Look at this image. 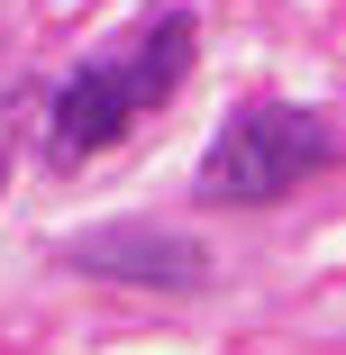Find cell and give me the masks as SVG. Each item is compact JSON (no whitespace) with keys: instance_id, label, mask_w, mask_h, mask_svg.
Listing matches in <instances>:
<instances>
[{"instance_id":"1","label":"cell","mask_w":346,"mask_h":355,"mask_svg":"<svg viewBox=\"0 0 346 355\" xmlns=\"http://www.w3.org/2000/svg\"><path fill=\"white\" fill-rule=\"evenodd\" d=\"M182 73H191V19H164V28L137 37L119 64L73 73V83H64V101H55V128H46L55 164H92V155H110L146 110H164V101L182 92Z\"/></svg>"},{"instance_id":"2","label":"cell","mask_w":346,"mask_h":355,"mask_svg":"<svg viewBox=\"0 0 346 355\" xmlns=\"http://www.w3.org/2000/svg\"><path fill=\"white\" fill-rule=\"evenodd\" d=\"M328 164H337V119L328 110L255 101V110H237L210 137V155H200V200H283V191H301Z\"/></svg>"},{"instance_id":"3","label":"cell","mask_w":346,"mask_h":355,"mask_svg":"<svg viewBox=\"0 0 346 355\" xmlns=\"http://www.w3.org/2000/svg\"><path fill=\"white\" fill-rule=\"evenodd\" d=\"M73 273H110V282H146V292H200L210 282V246L173 237V228H92L64 246Z\"/></svg>"},{"instance_id":"4","label":"cell","mask_w":346,"mask_h":355,"mask_svg":"<svg viewBox=\"0 0 346 355\" xmlns=\"http://www.w3.org/2000/svg\"><path fill=\"white\" fill-rule=\"evenodd\" d=\"M0 182H10V164H0Z\"/></svg>"}]
</instances>
